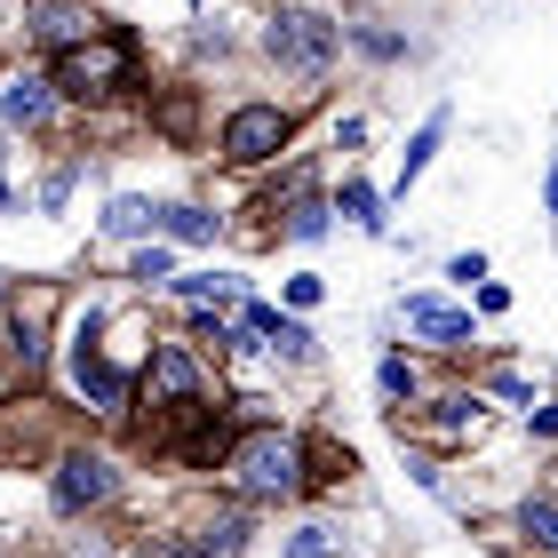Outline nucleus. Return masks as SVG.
<instances>
[{"mask_svg": "<svg viewBox=\"0 0 558 558\" xmlns=\"http://www.w3.org/2000/svg\"><path fill=\"white\" fill-rule=\"evenodd\" d=\"M495 391H502V399H519V408H526V415H535V408H543V399H535V384H526V375H511V367H502V375H495Z\"/></svg>", "mask_w": 558, "mask_h": 558, "instance_id": "bb28decb", "label": "nucleus"}, {"mask_svg": "<svg viewBox=\"0 0 558 558\" xmlns=\"http://www.w3.org/2000/svg\"><path fill=\"white\" fill-rule=\"evenodd\" d=\"M351 48H360L367 64H399V57H408V40L384 33V24H351Z\"/></svg>", "mask_w": 558, "mask_h": 558, "instance_id": "aec40b11", "label": "nucleus"}, {"mask_svg": "<svg viewBox=\"0 0 558 558\" xmlns=\"http://www.w3.org/2000/svg\"><path fill=\"white\" fill-rule=\"evenodd\" d=\"M129 279L160 288V279H175V256H168V247H136V256H129Z\"/></svg>", "mask_w": 558, "mask_h": 558, "instance_id": "4be33fe9", "label": "nucleus"}, {"mask_svg": "<svg viewBox=\"0 0 558 558\" xmlns=\"http://www.w3.org/2000/svg\"><path fill=\"white\" fill-rule=\"evenodd\" d=\"M96 336H105V319H96V312L72 327V391H81L96 415H120V408H129V375L105 360V343H96Z\"/></svg>", "mask_w": 558, "mask_h": 558, "instance_id": "39448f33", "label": "nucleus"}, {"mask_svg": "<svg viewBox=\"0 0 558 558\" xmlns=\"http://www.w3.org/2000/svg\"><path fill=\"white\" fill-rule=\"evenodd\" d=\"M279 558H343V535H336L327 519H303V526H288Z\"/></svg>", "mask_w": 558, "mask_h": 558, "instance_id": "dca6fc26", "label": "nucleus"}, {"mask_svg": "<svg viewBox=\"0 0 558 558\" xmlns=\"http://www.w3.org/2000/svg\"><path fill=\"white\" fill-rule=\"evenodd\" d=\"M543 208H550V216H558V168H550V184H543Z\"/></svg>", "mask_w": 558, "mask_h": 558, "instance_id": "c756f323", "label": "nucleus"}, {"mask_svg": "<svg viewBox=\"0 0 558 558\" xmlns=\"http://www.w3.org/2000/svg\"><path fill=\"white\" fill-rule=\"evenodd\" d=\"M447 129H454V112L439 105V112H430V120H423V129L408 136V151H399V192H408V184H415V175L430 168V151H439V144H447Z\"/></svg>", "mask_w": 558, "mask_h": 558, "instance_id": "f8f14e48", "label": "nucleus"}, {"mask_svg": "<svg viewBox=\"0 0 558 558\" xmlns=\"http://www.w3.org/2000/svg\"><path fill=\"white\" fill-rule=\"evenodd\" d=\"M327 216H336V199H295V208H288V240H303V247H312V240H327Z\"/></svg>", "mask_w": 558, "mask_h": 558, "instance_id": "6ab92c4d", "label": "nucleus"}, {"mask_svg": "<svg viewBox=\"0 0 558 558\" xmlns=\"http://www.w3.org/2000/svg\"><path fill=\"white\" fill-rule=\"evenodd\" d=\"M136 558H199V543L192 535H151V543H136Z\"/></svg>", "mask_w": 558, "mask_h": 558, "instance_id": "b1692460", "label": "nucleus"}, {"mask_svg": "<svg viewBox=\"0 0 558 558\" xmlns=\"http://www.w3.org/2000/svg\"><path fill=\"white\" fill-rule=\"evenodd\" d=\"M423 423L439 430V439H471V430L487 423V415H478V399H471V391H447V399H430V415H423Z\"/></svg>", "mask_w": 558, "mask_h": 558, "instance_id": "4468645a", "label": "nucleus"}, {"mask_svg": "<svg viewBox=\"0 0 558 558\" xmlns=\"http://www.w3.org/2000/svg\"><path fill=\"white\" fill-rule=\"evenodd\" d=\"M175 295L199 303V312H240V303H247V279H240V271H184V279H175Z\"/></svg>", "mask_w": 558, "mask_h": 558, "instance_id": "9d476101", "label": "nucleus"}, {"mask_svg": "<svg viewBox=\"0 0 558 558\" xmlns=\"http://www.w3.org/2000/svg\"><path fill=\"white\" fill-rule=\"evenodd\" d=\"M160 232H168V240H192V247H199V240H216V216H208V208H192V199H175Z\"/></svg>", "mask_w": 558, "mask_h": 558, "instance_id": "412c9836", "label": "nucleus"}, {"mask_svg": "<svg viewBox=\"0 0 558 558\" xmlns=\"http://www.w3.org/2000/svg\"><path fill=\"white\" fill-rule=\"evenodd\" d=\"M375 391H384L391 408H408V399H423V375H415V360H399V351H391V360L375 367Z\"/></svg>", "mask_w": 558, "mask_h": 558, "instance_id": "a211bd4d", "label": "nucleus"}, {"mask_svg": "<svg viewBox=\"0 0 558 558\" xmlns=\"http://www.w3.org/2000/svg\"><path fill=\"white\" fill-rule=\"evenodd\" d=\"M96 223H105V240H151V232H160V223H168V208H151V199L120 192V199H112V208L96 216Z\"/></svg>", "mask_w": 558, "mask_h": 558, "instance_id": "9b49d317", "label": "nucleus"}, {"mask_svg": "<svg viewBox=\"0 0 558 558\" xmlns=\"http://www.w3.org/2000/svg\"><path fill=\"white\" fill-rule=\"evenodd\" d=\"M519 535L558 558V495H526V502H519Z\"/></svg>", "mask_w": 558, "mask_h": 558, "instance_id": "f3484780", "label": "nucleus"}, {"mask_svg": "<svg viewBox=\"0 0 558 558\" xmlns=\"http://www.w3.org/2000/svg\"><path fill=\"white\" fill-rule=\"evenodd\" d=\"M232 495L240 502H288L312 487V463H303V439H288V430H247V439H232Z\"/></svg>", "mask_w": 558, "mask_h": 558, "instance_id": "f257e3e1", "label": "nucleus"}, {"mask_svg": "<svg viewBox=\"0 0 558 558\" xmlns=\"http://www.w3.org/2000/svg\"><path fill=\"white\" fill-rule=\"evenodd\" d=\"M447 279H454V288H487V256H478V247H471V256H454Z\"/></svg>", "mask_w": 558, "mask_h": 558, "instance_id": "393cba45", "label": "nucleus"}, {"mask_svg": "<svg viewBox=\"0 0 558 558\" xmlns=\"http://www.w3.org/2000/svg\"><path fill=\"white\" fill-rule=\"evenodd\" d=\"M319 295H327V279H319V271H295V279H288V303H295V312H312Z\"/></svg>", "mask_w": 558, "mask_h": 558, "instance_id": "a878e982", "label": "nucleus"}, {"mask_svg": "<svg viewBox=\"0 0 558 558\" xmlns=\"http://www.w3.org/2000/svg\"><path fill=\"white\" fill-rule=\"evenodd\" d=\"M343 24L327 16V9H271L264 16V57L279 64V72H295V81H327L336 72V57H343Z\"/></svg>", "mask_w": 558, "mask_h": 558, "instance_id": "f03ea898", "label": "nucleus"}, {"mask_svg": "<svg viewBox=\"0 0 558 558\" xmlns=\"http://www.w3.org/2000/svg\"><path fill=\"white\" fill-rule=\"evenodd\" d=\"M336 216H351L360 232H384V192H375L367 175H343V192H336Z\"/></svg>", "mask_w": 558, "mask_h": 558, "instance_id": "2eb2a0df", "label": "nucleus"}, {"mask_svg": "<svg viewBox=\"0 0 558 558\" xmlns=\"http://www.w3.org/2000/svg\"><path fill=\"white\" fill-rule=\"evenodd\" d=\"M120 495V471H112V454H88V447H72L64 463H57V511H96V502H112Z\"/></svg>", "mask_w": 558, "mask_h": 558, "instance_id": "0eeeda50", "label": "nucleus"}, {"mask_svg": "<svg viewBox=\"0 0 558 558\" xmlns=\"http://www.w3.org/2000/svg\"><path fill=\"white\" fill-rule=\"evenodd\" d=\"M360 144H367V120H360V112L336 120V151H360Z\"/></svg>", "mask_w": 558, "mask_h": 558, "instance_id": "cd10ccee", "label": "nucleus"}, {"mask_svg": "<svg viewBox=\"0 0 558 558\" xmlns=\"http://www.w3.org/2000/svg\"><path fill=\"white\" fill-rule=\"evenodd\" d=\"M192 399H208V375H199V360L184 343H151L144 351V408H192Z\"/></svg>", "mask_w": 558, "mask_h": 558, "instance_id": "423d86ee", "label": "nucleus"}, {"mask_svg": "<svg viewBox=\"0 0 558 558\" xmlns=\"http://www.w3.org/2000/svg\"><path fill=\"white\" fill-rule=\"evenodd\" d=\"M57 88L72 96V105H96V96L136 88V33H129V24H105L88 48L57 57Z\"/></svg>", "mask_w": 558, "mask_h": 558, "instance_id": "7ed1b4c3", "label": "nucleus"}, {"mask_svg": "<svg viewBox=\"0 0 558 558\" xmlns=\"http://www.w3.org/2000/svg\"><path fill=\"white\" fill-rule=\"evenodd\" d=\"M399 319H408V336H423L430 351H463L471 343V312H454V303H439V295H408Z\"/></svg>", "mask_w": 558, "mask_h": 558, "instance_id": "6e6552de", "label": "nucleus"}, {"mask_svg": "<svg viewBox=\"0 0 558 558\" xmlns=\"http://www.w3.org/2000/svg\"><path fill=\"white\" fill-rule=\"evenodd\" d=\"M192 543H199V558H247V511H216Z\"/></svg>", "mask_w": 558, "mask_h": 558, "instance_id": "ddd939ff", "label": "nucleus"}, {"mask_svg": "<svg viewBox=\"0 0 558 558\" xmlns=\"http://www.w3.org/2000/svg\"><path fill=\"white\" fill-rule=\"evenodd\" d=\"M526 430H535V439H558V408H535V415H526Z\"/></svg>", "mask_w": 558, "mask_h": 558, "instance_id": "c85d7f7f", "label": "nucleus"}, {"mask_svg": "<svg viewBox=\"0 0 558 558\" xmlns=\"http://www.w3.org/2000/svg\"><path fill=\"white\" fill-rule=\"evenodd\" d=\"M72 184H81V160H64V168H57V175H48V184H40V208L57 216L64 199H72Z\"/></svg>", "mask_w": 558, "mask_h": 558, "instance_id": "5701e85b", "label": "nucleus"}, {"mask_svg": "<svg viewBox=\"0 0 558 558\" xmlns=\"http://www.w3.org/2000/svg\"><path fill=\"white\" fill-rule=\"evenodd\" d=\"M288 136H295V112H288V105H240L232 120H223L216 151H223L232 168H264V160L288 151Z\"/></svg>", "mask_w": 558, "mask_h": 558, "instance_id": "20e7f679", "label": "nucleus"}, {"mask_svg": "<svg viewBox=\"0 0 558 558\" xmlns=\"http://www.w3.org/2000/svg\"><path fill=\"white\" fill-rule=\"evenodd\" d=\"M48 112H57V72H24L0 88V129H40Z\"/></svg>", "mask_w": 558, "mask_h": 558, "instance_id": "1a4fd4ad", "label": "nucleus"}]
</instances>
